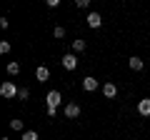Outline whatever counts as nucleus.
<instances>
[{"label":"nucleus","instance_id":"nucleus-1","mask_svg":"<svg viewBox=\"0 0 150 140\" xmlns=\"http://www.w3.org/2000/svg\"><path fill=\"white\" fill-rule=\"evenodd\" d=\"M18 93H20V90H18V88H15V83H10V80L0 85V95L5 98V100H13V98H15Z\"/></svg>","mask_w":150,"mask_h":140},{"label":"nucleus","instance_id":"nucleus-2","mask_svg":"<svg viewBox=\"0 0 150 140\" xmlns=\"http://www.w3.org/2000/svg\"><path fill=\"white\" fill-rule=\"evenodd\" d=\"M45 103H48V108H58L60 103H63V95H60V90H50L48 95H45Z\"/></svg>","mask_w":150,"mask_h":140},{"label":"nucleus","instance_id":"nucleus-3","mask_svg":"<svg viewBox=\"0 0 150 140\" xmlns=\"http://www.w3.org/2000/svg\"><path fill=\"white\" fill-rule=\"evenodd\" d=\"M60 63H63L65 70H75V68H78V55H75V53H68V55L60 58Z\"/></svg>","mask_w":150,"mask_h":140},{"label":"nucleus","instance_id":"nucleus-4","mask_svg":"<svg viewBox=\"0 0 150 140\" xmlns=\"http://www.w3.org/2000/svg\"><path fill=\"white\" fill-rule=\"evenodd\" d=\"M78 115H80V105H78V103H68V105H65V118L73 120V118H78Z\"/></svg>","mask_w":150,"mask_h":140},{"label":"nucleus","instance_id":"nucleus-5","mask_svg":"<svg viewBox=\"0 0 150 140\" xmlns=\"http://www.w3.org/2000/svg\"><path fill=\"white\" fill-rule=\"evenodd\" d=\"M83 90L95 93V90H98V80H95V78H90V75H88V78H83Z\"/></svg>","mask_w":150,"mask_h":140},{"label":"nucleus","instance_id":"nucleus-6","mask_svg":"<svg viewBox=\"0 0 150 140\" xmlns=\"http://www.w3.org/2000/svg\"><path fill=\"white\" fill-rule=\"evenodd\" d=\"M138 113L143 115V118H148V115H150V98H143V100L138 103Z\"/></svg>","mask_w":150,"mask_h":140},{"label":"nucleus","instance_id":"nucleus-7","mask_svg":"<svg viewBox=\"0 0 150 140\" xmlns=\"http://www.w3.org/2000/svg\"><path fill=\"white\" fill-rule=\"evenodd\" d=\"M128 65H130V70H135V73H140V70L145 68V63H143V58H138V55H133V58L128 60Z\"/></svg>","mask_w":150,"mask_h":140},{"label":"nucleus","instance_id":"nucleus-8","mask_svg":"<svg viewBox=\"0 0 150 140\" xmlns=\"http://www.w3.org/2000/svg\"><path fill=\"white\" fill-rule=\"evenodd\" d=\"M103 95L105 98H115L118 95V85H115V83H105V85H103Z\"/></svg>","mask_w":150,"mask_h":140},{"label":"nucleus","instance_id":"nucleus-9","mask_svg":"<svg viewBox=\"0 0 150 140\" xmlns=\"http://www.w3.org/2000/svg\"><path fill=\"white\" fill-rule=\"evenodd\" d=\"M85 20H88V25H90V28H100V25H103V18H100V13H90V15H88Z\"/></svg>","mask_w":150,"mask_h":140},{"label":"nucleus","instance_id":"nucleus-10","mask_svg":"<svg viewBox=\"0 0 150 140\" xmlns=\"http://www.w3.org/2000/svg\"><path fill=\"white\" fill-rule=\"evenodd\" d=\"M35 78H38V83H45V80L50 78V70L45 68V65H40V68L35 70Z\"/></svg>","mask_w":150,"mask_h":140},{"label":"nucleus","instance_id":"nucleus-11","mask_svg":"<svg viewBox=\"0 0 150 140\" xmlns=\"http://www.w3.org/2000/svg\"><path fill=\"white\" fill-rule=\"evenodd\" d=\"M88 45H85V40H73V53L78 55V53H83V50H85Z\"/></svg>","mask_w":150,"mask_h":140},{"label":"nucleus","instance_id":"nucleus-12","mask_svg":"<svg viewBox=\"0 0 150 140\" xmlns=\"http://www.w3.org/2000/svg\"><path fill=\"white\" fill-rule=\"evenodd\" d=\"M8 73L10 75H18L20 73V63H8Z\"/></svg>","mask_w":150,"mask_h":140},{"label":"nucleus","instance_id":"nucleus-13","mask_svg":"<svg viewBox=\"0 0 150 140\" xmlns=\"http://www.w3.org/2000/svg\"><path fill=\"white\" fill-rule=\"evenodd\" d=\"M23 140H40V138H38L35 130H25V133H23Z\"/></svg>","mask_w":150,"mask_h":140},{"label":"nucleus","instance_id":"nucleus-14","mask_svg":"<svg viewBox=\"0 0 150 140\" xmlns=\"http://www.w3.org/2000/svg\"><path fill=\"white\" fill-rule=\"evenodd\" d=\"M8 125H10V130H23V120H10V123H8Z\"/></svg>","mask_w":150,"mask_h":140},{"label":"nucleus","instance_id":"nucleus-15","mask_svg":"<svg viewBox=\"0 0 150 140\" xmlns=\"http://www.w3.org/2000/svg\"><path fill=\"white\" fill-rule=\"evenodd\" d=\"M18 98H20V100H28V98H30V90H28V88H20V93H18Z\"/></svg>","mask_w":150,"mask_h":140},{"label":"nucleus","instance_id":"nucleus-16","mask_svg":"<svg viewBox=\"0 0 150 140\" xmlns=\"http://www.w3.org/2000/svg\"><path fill=\"white\" fill-rule=\"evenodd\" d=\"M0 53H3V55L10 53V43H8V40H3V43H0Z\"/></svg>","mask_w":150,"mask_h":140},{"label":"nucleus","instance_id":"nucleus-17","mask_svg":"<svg viewBox=\"0 0 150 140\" xmlns=\"http://www.w3.org/2000/svg\"><path fill=\"white\" fill-rule=\"evenodd\" d=\"M53 35H55V38H65V28H55V30H53Z\"/></svg>","mask_w":150,"mask_h":140},{"label":"nucleus","instance_id":"nucleus-18","mask_svg":"<svg viewBox=\"0 0 150 140\" xmlns=\"http://www.w3.org/2000/svg\"><path fill=\"white\" fill-rule=\"evenodd\" d=\"M75 5L80 8V10H85V8H88V5H90V0H78V3H75Z\"/></svg>","mask_w":150,"mask_h":140},{"label":"nucleus","instance_id":"nucleus-19","mask_svg":"<svg viewBox=\"0 0 150 140\" xmlns=\"http://www.w3.org/2000/svg\"><path fill=\"white\" fill-rule=\"evenodd\" d=\"M0 140H10V138H0Z\"/></svg>","mask_w":150,"mask_h":140}]
</instances>
